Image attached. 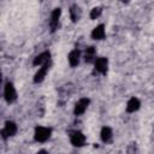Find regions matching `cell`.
Listing matches in <instances>:
<instances>
[{
    "instance_id": "obj_1",
    "label": "cell",
    "mask_w": 154,
    "mask_h": 154,
    "mask_svg": "<svg viewBox=\"0 0 154 154\" xmlns=\"http://www.w3.org/2000/svg\"><path fill=\"white\" fill-rule=\"evenodd\" d=\"M51 136V129L45 126H37L35 129V140L37 142H46Z\"/></svg>"
},
{
    "instance_id": "obj_2",
    "label": "cell",
    "mask_w": 154,
    "mask_h": 154,
    "mask_svg": "<svg viewBox=\"0 0 154 154\" xmlns=\"http://www.w3.org/2000/svg\"><path fill=\"white\" fill-rule=\"evenodd\" d=\"M4 96H5V100L7 102H13L16 99H17V93H16V89L13 87L12 83H6L5 84V89H4Z\"/></svg>"
},
{
    "instance_id": "obj_3",
    "label": "cell",
    "mask_w": 154,
    "mask_h": 154,
    "mask_svg": "<svg viewBox=\"0 0 154 154\" xmlns=\"http://www.w3.org/2000/svg\"><path fill=\"white\" fill-rule=\"evenodd\" d=\"M70 141L75 147H82L85 142V137L81 131H72L70 135Z\"/></svg>"
},
{
    "instance_id": "obj_4",
    "label": "cell",
    "mask_w": 154,
    "mask_h": 154,
    "mask_svg": "<svg viewBox=\"0 0 154 154\" xmlns=\"http://www.w3.org/2000/svg\"><path fill=\"white\" fill-rule=\"evenodd\" d=\"M16 132H17V125L13 122H6L5 128L1 130V135H2L4 138L13 136V135H16Z\"/></svg>"
},
{
    "instance_id": "obj_5",
    "label": "cell",
    "mask_w": 154,
    "mask_h": 154,
    "mask_svg": "<svg viewBox=\"0 0 154 154\" xmlns=\"http://www.w3.org/2000/svg\"><path fill=\"white\" fill-rule=\"evenodd\" d=\"M88 105H89V99H87V97H82V99H79V100L77 101V103L75 105V109H73L75 114H76V116L83 114L84 111L87 109Z\"/></svg>"
},
{
    "instance_id": "obj_6",
    "label": "cell",
    "mask_w": 154,
    "mask_h": 154,
    "mask_svg": "<svg viewBox=\"0 0 154 154\" xmlns=\"http://www.w3.org/2000/svg\"><path fill=\"white\" fill-rule=\"evenodd\" d=\"M60 8H54L52 14H51V22H49V25H51V30L52 31H55L57 28H58V22H59V17H60Z\"/></svg>"
},
{
    "instance_id": "obj_7",
    "label": "cell",
    "mask_w": 154,
    "mask_h": 154,
    "mask_svg": "<svg viewBox=\"0 0 154 154\" xmlns=\"http://www.w3.org/2000/svg\"><path fill=\"white\" fill-rule=\"evenodd\" d=\"M49 59H51V54H49V52H43V53H41V54H38L35 59H34V65H41V66H43V65H47L48 63H49Z\"/></svg>"
},
{
    "instance_id": "obj_8",
    "label": "cell",
    "mask_w": 154,
    "mask_h": 154,
    "mask_svg": "<svg viewBox=\"0 0 154 154\" xmlns=\"http://www.w3.org/2000/svg\"><path fill=\"white\" fill-rule=\"evenodd\" d=\"M107 65L108 61L106 58H97L95 59V70L100 73H106L107 72Z\"/></svg>"
},
{
    "instance_id": "obj_9",
    "label": "cell",
    "mask_w": 154,
    "mask_h": 154,
    "mask_svg": "<svg viewBox=\"0 0 154 154\" xmlns=\"http://www.w3.org/2000/svg\"><path fill=\"white\" fill-rule=\"evenodd\" d=\"M91 37L94 40H102L105 37V26H103V24H100V25L94 28V30L91 31Z\"/></svg>"
},
{
    "instance_id": "obj_10",
    "label": "cell",
    "mask_w": 154,
    "mask_h": 154,
    "mask_svg": "<svg viewBox=\"0 0 154 154\" xmlns=\"http://www.w3.org/2000/svg\"><path fill=\"white\" fill-rule=\"evenodd\" d=\"M79 57H81V53H79L78 49H73V51L70 52V54H69V63H70V65H71L72 67H75V66L78 65V63H79Z\"/></svg>"
},
{
    "instance_id": "obj_11",
    "label": "cell",
    "mask_w": 154,
    "mask_h": 154,
    "mask_svg": "<svg viewBox=\"0 0 154 154\" xmlns=\"http://www.w3.org/2000/svg\"><path fill=\"white\" fill-rule=\"evenodd\" d=\"M141 103H140V100L136 99V97H131L129 101H128V105H126V111L129 113H132L135 111H137L140 108Z\"/></svg>"
},
{
    "instance_id": "obj_12",
    "label": "cell",
    "mask_w": 154,
    "mask_h": 154,
    "mask_svg": "<svg viewBox=\"0 0 154 154\" xmlns=\"http://www.w3.org/2000/svg\"><path fill=\"white\" fill-rule=\"evenodd\" d=\"M47 71H48V64H47V65H43V66L36 72V75H35V77H34V82H35V83L42 82L43 78H45V76H46V73H47Z\"/></svg>"
},
{
    "instance_id": "obj_13",
    "label": "cell",
    "mask_w": 154,
    "mask_h": 154,
    "mask_svg": "<svg viewBox=\"0 0 154 154\" xmlns=\"http://www.w3.org/2000/svg\"><path fill=\"white\" fill-rule=\"evenodd\" d=\"M101 140L106 143L112 140V130L108 126H103L101 129Z\"/></svg>"
},
{
    "instance_id": "obj_14",
    "label": "cell",
    "mask_w": 154,
    "mask_h": 154,
    "mask_svg": "<svg viewBox=\"0 0 154 154\" xmlns=\"http://www.w3.org/2000/svg\"><path fill=\"white\" fill-rule=\"evenodd\" d=\"M95 48L94 47H88L87 49H85V53H84V60L87 61V63H91V61H94V59H95Z\"/></svg>"
},
{
    "instance_id": "obj_15",
    "label": "cell",
    "mask_w": 154,
    "mask_h": 154,
    "mask_svg": "<svg viewBox=\"0 0 154 154\" xmlns=\"http://www.w3.org/2000/svg\"><path fill=\"white\" fill-rule=\"evenodd\" d=\"M70 14H71L72 22H77V20L79 19V17H81V10H79V7H78L77 5L71 6V8H70Z\"/></svg>"
},
{
    "instance_id": "obj_16",
    "label": "cell",
    "mask_w": 154,
    "mask_h": 154,
    "mask_svg": "<svg viewBox=\"0 0 154 154\" xmlns=\"http://www.w3.org/2000/svg\"><path fill=\"white\" fill-rule=\"evenodd\" d=\"M101 12H102L101 7H94V8L91 10V12H90V18H91V19H96V18L101 14Z\"/></svg>"
},
{
    "instance_id": "obj_17",
    "label": "cell",
    "mask_w": 154,
    "mask_h": 154,
    "mask_svg": "<svg viewBox=\"0 0 154 154\" xmlns=\"http://www.w3.org/2000/svg\"><path fill=\"white\" fill-rule=\"evenodd\" d=\"M36 154H48V153H47L46 150H43V149H42V150H38Z\"/></svg>"
}]
</instances>
